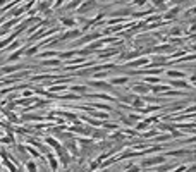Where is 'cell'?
I'll use <instances>...</instances> for the list:
<instances>
[{"label":"cell","instance_id":"obj_1","mask_svg":"<svg viewBox=\"0 0 196 172\" xmlns=\"http://www.w3.org/2000/svg\"><path fill=\"white\" fill-rule=\"evenodd\" d=\"M163 160H165L163 157H155V158L143 160V163H141V165H144V167H150V165H155V163H162Z\"/></svg>","mask_w":196,"mask_h":172},{"label":"cell","instance_id":"obj_2","mask_svg":"<svg viewBox=\"0 0 196 172\" xmlns=\"http://www.w3.org/2000/svg\"><path fill=\"white\" fill-rule=\"evenodd\" d=\"M28 169H29V172H36V165H35L33 162L28 163Z\"/></svg>","mask_w":196,"mask_h":172},{"label":"cell","instance_id":"obj_3","mask_svg":"<svg viewBox=\"0 0 196 172\" xmlns=\"http://www.w3.org/2000/svg\"><path fill=\"white\" fill-rule=\"evenodd\" d=\"M127 172H140V169H138V167H131Z\"/></svg>","mask_w":196,"mask_h":172}]
</instances>
